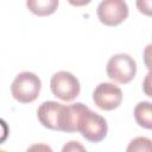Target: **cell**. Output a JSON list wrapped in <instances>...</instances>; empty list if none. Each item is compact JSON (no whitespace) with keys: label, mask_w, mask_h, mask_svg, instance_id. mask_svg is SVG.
I'll list each match as a JSON object with an SVG mask.
<instances>
[{"label":"cell","mask_w":152,"mask_h":152,"mask_svg":"<svg viewBox=\"0 0 152 152\" xmlns=\"http://www.w3.org/2000/svg\"><path fill=\"white\" fill-rule=\"evenodd\" d=\"M42 81L40 78L31 71L19 72L11 84V93L14 100L20 103L33 102L40 93Z\"/></svg>","instance_id":"1"},{"label":"cell","mask_w":152,"mask_h":152,"mask_svg":"<svg viewBox=\"0 0 152 152\" xmlns=\"http://www.w3.org/2000/svg\"><path fill=\"white\" fill-rule=\"evenodd\" d=\"M107 75L114 82L126 84L137 74V63L128 53H116L112 56L106 68Z\"/></svg>","instance_id":"2"},{"label":"cell","mask_w":152,"mask_h":152,"mask_svg":"<svg viewBox=\"0 0 152 152\" xmlns=\"http://www.w3.org/2000/svg\"><path fill=\"white\" fill-rule=\"evenodd\" d=\"M50 88L52 94L62 101L75 100L81 91L78 78L70 71L61 70L52 75L50 80Z\"/></svg>","instance_id":"3"},{"label":"cell","mask_w":152,"mask_h":152,"mask_svg":"<svg viewBox=\"0 0 152 152\" xmlns=\"http://www.w3.org/2000/svg\"><path fill=\"white\" fill-rule=\"evenodd\" d=\"M78 132L84 139L91 142H100L103 140L108 132V125L103 116L93 112L90 108L83 115L78 127Z\"/></svg>","instance_id":"4"},{"label":"cell","mask_w":152,"mask_h":152,"mask_svg":"<svg viewBox=\"0 0 152 152\" xmlns=\"http://www.w3.org/2000/svg\"><path fill=\"white\" fill-rule=\"evenodd\" d=\"M99 20L107 26H116L128 17V6L122 0L101 1L96 10Z\"/></svg>","instance_id":"5"},{"label":"cell","mask_w":152,"mask_h":152,"mask_svg":"<svg viewBox=\"0 0 152 152\" xmlns=\"http://www.w3.org/2000/svg\"><path fill=\"white\" fill-rule=\"evenodd\" d=\"M94 103L102 110H113L122 102L121 89L110 82H102L93 91Z\"/></svg>","instance_id":"6"},{"label":"cell","mask_w":152,"mask_h":152,"mask_svg":"<svg viewBox=\"0 0 152 152\" xmlns=\"http://www.w3.org/2000/svg\"><path fill=\"white\" fill-rule=\"evenodd\" d=\"M64 104L56 101H45L37 109V118L39 122L53 131H61L63 119Z\"/></svg>","instance_id":"7"},{"label":"cell","mask_w":152,"mask_h":152,"mask_svg":"<svg viewBox=\"0 0 152 152\" xmlns=\"http://www.w3.org/2000/svg\"><path fill=\"white\" fill-rule=\"evenodd\" d=\"M88 109L89 107H87L82 102H76L69 106H64L61 131L66 133L78 132V127L82 121V118Z\"/></svg>","instance_id":"8"},{"label":"cell","mask_w":152,"mask_h":152,"mask_svg":"<svg viewBox=\"0 0 152 152\" xmlns=\"http://www.w3.org/2000/svg\"><path fill=\"white\" fill-rule=\"evenodd\" d=\"M58 0H30L26 1L27 8L36 15L44 17L52 14L58 7Z\"/></svg>","instance_id":"9"},{"label":"cell","mask_w":152,"mask_h":152,"mask_svg":"<svg viewBox=\"0 0 152 152\" xmlns=\"http://www.w3.org/2000/svg\"><path fill=\"white\" fill-rule=\"evenodd\" d=\"M134 119L137 124L146 129L152 128V114H151V102L141 101L134 108Z\"/></svg>","instance_id":"10"},{"label":"cell","mask_w":152,"mask_h":152,"mask_svg":"<svg viewBox=\"0 0 152 152\" xmlns=\"http://www.w3.org/2000/svg\"><path fill=\"white\" fill-rule=\"evenodd\" d=\"M126 152H152L151 139L147 137H137L129 141Z\"/></svg>","instance_id":"11"},{"label":"cell","mask_w":152,"mask_h":152,"mask_svg":"<svg viewBox=\"0 0 152 152\" xmlns=\"http://www.w3.org/2000/svg\"><path fill=\"white\" fill-rule=\"evenodd\" d=\"M61 152H87V150L80 141L70 140L63 145Z\"/></svg>","instance_id":"12"},{"label":"cell","mask_w":152,"mask_h":152,"mask_svg":"<svg viewBox=\"0 0 152 152\" xmlns=\"http://www.w3.org/2000/svg\"><path fill=\"white\" fill-rule=\"evenodd\" d=\"M25 152H53V151H52V148H51L48 144L38 142V144L31 145Z\"/></svg>","instance_id":"13"},{"label":"cell","mask_w":152,"mask_h":152,"mask_svg":"<svg viewBox=\"0 0 152 152\" xmlns=\"http://www.w3.org/2000/svg\"><path fill=\"white\" fill-rule=\"evenodd\" d=\"M8 134H10V127H8L7 122L0 118V144L5 142L7 140Z\"/></svg>","instance_id":"14"},{"label":"cell","mask_w":152,"mask_h":152,"mask_svg":"<svg viewBox=\"0 0 152 152\" xmlns=\"http://www.w3.org/2000/svg\"><path fill=\"white\" fill-rule=\"evenodd\" d=\"M0 152H6V151H4V150H0Z\"/></svg>","instance_id":"15"}]
</instances>
